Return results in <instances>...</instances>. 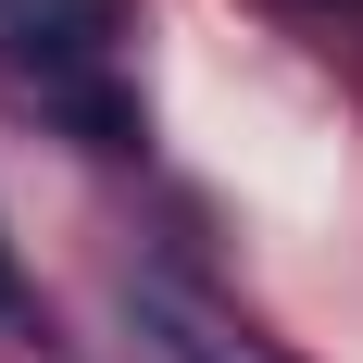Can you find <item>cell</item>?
Returning <instances> with one entry per match:
<instances>
[{"instance_id":"obj_2","label":"cell","mask_w":363,"mask_h":363,"mask_svg":"<svg viewBox=\"0 0 363 363\" xmlns=\"http://www.w3.org/2000/svg\"><path fill=\"white\" fill-rule=\"evenodd\" d=\"M125 326H138L163 363H276L251 326H238V313H225V301L188 289L176 263H138V276H125Z\"/></svg>"},{"instance_id":"obj_1","label":"cell","mask_w":363,"mask_h":363,"mask_svg":"<svg viewBox=\"0 0 363 363\" xmlns=\"http://www.w3.org/2000/svg\"><path fill=\"white\" fill-rule=\"evenodd\" d=\"M125 0H13L0 13V88L38 101L75 150H138V101H125Z\"/></svg>"},{"instance_id":"obj_4","label":"cell","mask_w":363,"mask_h":363,"mask_svg":"<svg viewBox=\"0 0 363 363\" xmlns=\"http://www.w3.org/2000/svg\"><path fill=\"white\" fill-rule=\"evenodd\" d=\"M338 13H363V0H338Z\"/></svg>"},{"instance_id":"obj_3","label":"cell","mask_w":363,"mask_h":363,"mask_svg":"<svg viewBox=\"0 0 363 363\" xmlns=\"http://www.w3.org/2000/svg\"><path fill=\"white\" fill-rule=\"evenodd\" d=\"M0 326H38V301H26V263H13V238H0Z\"/></svg>"}]
</instances>
